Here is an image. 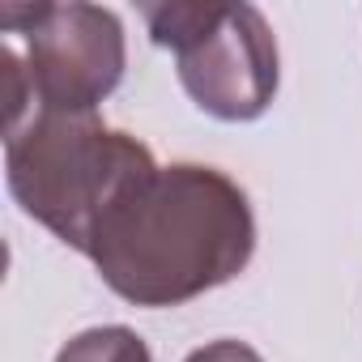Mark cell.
<instances>
[{"mask_svg": "<svg viewBox=\"0 0 362 362\" xmlns=\"http://www.w3.org/2000/svg\"><path fill=\"white\" fill-rule=\"evenodd\" d=\"M132 307H184L235 281L256 256L247 192L218 166H153L107 209L86 252Z\"/></svg>", "mask_w": 362, "mask_h": 362, "instance_id": "cell-1", "label": "cell"}, {"mask_svg": "<svg viewBox=\"0 0 362 362\" xmlns=\"http://www.w3.org/2000/svg\"><path fill=\"white\" fill-rule=\"evenodd\" d=\"M153 166L145 141L98 115L30 111L5 136V184L13 201L81 256L107 209Z\"/></svg>", "mask_w": 362, "mask_h": 362, "instance_id": "cell-2", "label": "cell"}, {"mask_svg": "<svg viewBox=\"0 0 362 362\" xmlns=\"http://www.w3.org/2000/svg\"><path fill=\"white\" fill-rule=\"evenodd\" d=\"M5 94L9 128L30 111L98 115L128 69V39L115 9L69 0V5H5Z\"/></svg>", "mask_w": 362, "mask_h": 362, "instance_id": "cell-3", "label": "cell"}, {"mask_svg": "<svg viewBox=\"0 0 362 362\" xmlns=\"http://www.w3.org/2000/svg\"><path fill=\"white\" fill-rule=\"evenodd\" d=\"M141 22L149 39L175 56L179 86L205 115L222 124H247L273 107L281 86V56L273 26L256 5L166 0L141 5Z\"/></svg>", "mask_w": 362, "mask_h": 362, "instance_id": "cell-4", "label": "cell"}, {"mask_svg": "<svg viewBox=\"0 0 362 362\" xmlns=\"http://www.w3.org/2000/svg\"><path fill=\"white\" fill-rule=\"evenodd\" d=\"M56 362H153L141 332L128 324H98L77 337H69L56 354Z\"/></svg>", "mask_w": 362, "mask_h": 362, "instance_id": "cell-5", "label": "cell"}, {"mask_svg": "<svg viewBox=\"0 0 362 362\" xmlns=\"http://www.w3.org/2000/svg\"><path fill=\"white\" fill-rule=\"evenodd\" d=\"M184 362H264L247 341H235V337H218V341H205L201 349H192Z\"/></svg>", "mask_w": 362, "mask_h": 362, "instance_id": "cell-6", "label": "cell"}]
</instances>
